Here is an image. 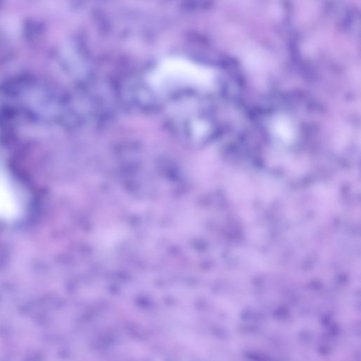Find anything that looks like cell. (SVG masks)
<instances>
[{
	"mask_svg": "<svg viewBox=\"0 0 361 361\" xmlns=\"http://www.w3.org/2000/svg\"><path fill=\"white\" fill-rule=\"evenodd\" d=\"M18 202L8 179L0 173V217L11 219L18 212Z\"/></svg>",
	"mask_w": 361,
	"mask_h": 361,
	"instance_id": "6da1fadb",
	"label": "cell"
}]
</instances>
